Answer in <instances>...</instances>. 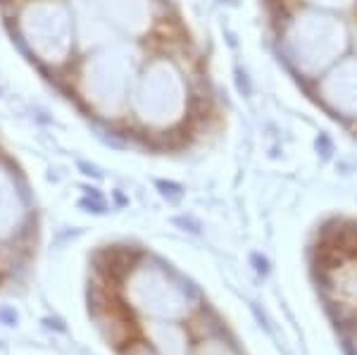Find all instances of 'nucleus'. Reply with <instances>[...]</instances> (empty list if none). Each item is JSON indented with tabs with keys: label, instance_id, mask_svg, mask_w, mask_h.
Segmentation results:
<instances>
[{
	"label": "nucleus",
	"instance_id": "nucleus-2",
	"mask_svg": "<svg viewBox=\"0 0 357 355\" xmlns=\"http://www.w3.org/2000/svg\"><path fill=\"white\" fill-rule=\"evenodd\" d=\"M122 301L141 319L186 322L205 305L195 286L167 262L141 253L119 282Z\"/></svg>",
	"mask_w": 357,
	"mask_h": 355
},
{
	"label": "nucleus",
	"instance_id": "nucleus-3",
	"mask_svg": "<svg viewBox=\"0 0 357 355\" xmlns=\"http://www.w3.org/2000/svg\"><path fill=\"white\" fill-rule=\"evenodd\" d=\"M131 107L141 124L167 131L181 124L191 110V89L174 60L155 57L136 77Z\"/></svg>",
	"mask_w": 357,
	"mask_h": 355
},
{
	"label": "nucleus",
	"instance_id": "nucleus-5",
	"mask_svg": "<svg viewBox=\"0 0 357 355\" xmlns=\"http://www.w3.org/2000/svg\"><path fill=\"white\" fill-rule=\"evenodd\" d=\"M93 96L110 114H122L124 105L131 100L134 77H131V60L122 50L102 55L93 67Z\"/></svg>",
	"mask_w": 357,
	"mask_h": 355
},
{
	"label": "nucleus",
	"instance_id": "nucleus-9",
	"mask_svg": "<svg viewBox=\"0 0 357 355\" xmlns=\"http://www.w3.org/2000/svg\"><path fill=\"white\" fill-rule=\"evenodd\" d=\"M296 5H305V8L317 10H329V13L348 15L357 8V0H293Z\"/></svg>",
	"mask_w": 357,
	"mask_h": 355
},
{
	"label": "nucleus",
	"instance_id": "nucleus-15",
	"mask_svg": "<svg viewBox=\"0 0 357 355\" xmlns=\"http://www.w3.org/2000/svg\"><path fill=\"white\" fill-rule=\"evenodd\" d=\"M236 77H238V89L248 96V93H250V82H248V74L241 72V70H236Z\"/></svg>",
	"mask_w": 357,
	"mask_h": 355
},
{
	"label": "nucleus",
	"instance_id": "nucleus-4",
	"mask_svg": "<svg viewBox=\"0 0 357 355\" xmlns=\"http://www.w3.org/2000/svg\"><path fill=\"white\" fill-rule=\"evenodd\" d=\"M310 96L333 122L357 134V53L329 67L314 84L307 86Z\"/></svg>",
	"mask_w": 357,
	"mask_h": 355
},
{
	"label": "nucleus",
	"instance_id": "nucleus-7",
	"mask_svg": "<svg viewBox=\"0 0 357 355\" xmlns=\"http://www.w3.org/2000/svg\"><path fill=\"white\" fill-rule=\"evenodd\" d=\"M100 13L105 15L107 27L138 36L151 27V0H96Z\"/></svg>",
	"mask_w": 357,
	"mask_h": 355
},
{
	"label": "nucleus",
	"instance_id": "nucleus-8",
	"mask_svg": "<svg viewBox=\"0 0 357 355\" xmlns=\"http://www.w3.org/2000/svg\"><path fill=\"white\" fill-rule=\"evenodd\" d=\"M193 355H243V348L229 334L227 327H220L195 339Z\"/></svg>",
	"mask_w": 357,
	"mask_h": 355
},
{
	"label": "nucleus",
	"instance_id": "nucleus-14",
	"mask_svg": "<svg viewBox=\"0 0 357 355\" xmlns=\"http://www.w3.org/2000/svg\"><path fill=\"white\" fill-rule=\"evenodd\" d=\"M252 262H255V270L260 272V274H267L269 272V262H267V257H260L257 253H252Z\"/></svg>",
	"mask_w": 357,
	"mask_h": 355
},
{
	"label": "nucleus",
	"instance_id": "nucleus-6",
	"mask_svg": "<svg viewBox=\"0 0 357 355\" xmlns=\"http://www.w3.org/2000/svg\"><path fill=\"white\" fill-rule=\"evenodd\" d=\"M141 339L160 355H193L195 346L191 327L172 319H143Z\"/></svg>",
	"mask_w": 357,
	"mask_h": 355
},
{
	"label": "nucleus",
	"instance_id": "nucleus-10",
	"mask_svg": "<svg viewBox=\"0 0 357 355\" xmlns=\"http://www.w3.org/2000/svg\"><path fill=\"white\" fill-rule=\"evenodd\" d=\"M341 329H343L345 351H348V355H357V317H353L350 322H343Z\"/></svg>",
	"mask_w": 357,
	"mask_h": 355
},
{
	"label": "nucleus",
	"instance_id": "nucleus-12",
	"mask_svg": "<svg viewBox=\"0 0 357 355\" xmlns=\"http://www.w3.org/2000/svg\"><path fill=\"white\" fill-rule=\"evenodd\" d=\"M158 188H160V193L169 200H178L183 196V186L174 184V181H158Z\"/></svg>",
	"mask_w": 357,
	"mask_h": 355
},
{
	"label": "nucleus",
	"instance_id": "nucleus-11",
	"mask_svg": "<svg viewBox=\"0 0 357 355\" xmlns=\"http://www.w3.org/2000/svg\"><path fill=\"white\" fill-rule=\"evenodd\" d=\"M314 146H317V151L321 153V158H326V160L331 158V153H333V141H331V136L326 134V131H319V134H317Z\"/></svg>",
	"mask_w": 357,
	"mask_h": 355
},
{
	"label": "nucleus",
	"instance_id": "nucleus-16",
	"mask_svg": "<svg viewBox=\"0 0 357 355\" xmlns=\"http://www.w3.org/2000/svg\"><path fill=\"white\" fill-rule=\"evenodd\" d=\"M0 317H5L10 324H15V322H17V315H15L13 310H0Z\"/></svg>",
	"mask_w": 357,
	"mask_h": 355
},
{
	"label": "nucleus",
	"instance_id": "nucleus-13",
	"mask_svg": "<svg viewBox=\"0 0 357 355\" xmlns=\"http://www.w3.org/2000/svg\"><path fill=\"white\" fill-rule=\"evenodd\" d=\"M122 355H160V353H155L153 348L148 346L146 341H143V339H138L136 343H131V346L126 348V351H124Z\"/></svg>",
	"mask_w": 357,
	"mask_h": 355
},
{
	"label": "nucleus",
	"instance_id": "nucleus-1",
	"mask_svg": "<svg viewBox=\"0 0 357 355\" xmlns=\"http://www.w3.org/2000/svg\"><path fill=\"white\" fill-rule=\"evenodd\" d=\"M274 48L279 60L305 89L329 67L353 53L355 29L345 15L305 8L296 3H276Z\"/></svg>",
	"mask_w": 357,
	"mask_h": 355
}]
</instances>
